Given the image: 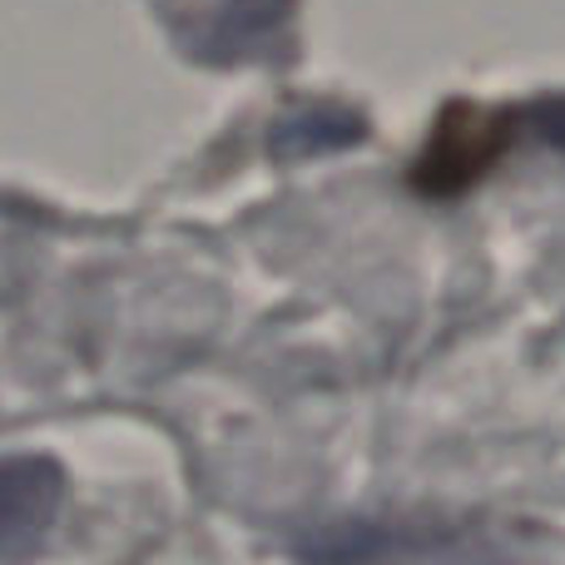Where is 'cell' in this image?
Returning a JSON list of instances; mask_svg holds the SVG:
<instances>
[{
	"label": "cell",
	"instance_id": "1",
	"mask_svg": "<svg viewBox=\"0 0 565 565\" xmlns=\"http://www.w3.org/2000/svg\"><path fill=\"white\" fill-rule=\"evenodd\" d=\"M60 481L55 461L45 457H6L0 461V561L30 556L55 526L60 511Z\"/></svg>",
	"mask_w": 565,
	"mask_h": 565
}]
</instances>
